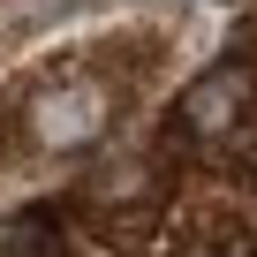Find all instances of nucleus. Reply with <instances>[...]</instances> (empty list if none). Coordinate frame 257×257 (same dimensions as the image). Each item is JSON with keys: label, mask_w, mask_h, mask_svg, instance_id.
I'll return each mask as SVG.
<instances>
[{"label": "nucleus", "mask_w": 257, "mask_h": 257, "mask_svg": "<svg viewBox=\"0 0 257 257\" xmlns=\"http://www.w3.org/2000/svg\"><path fill=\"white\" fill-rule=\"evenodd\" d=\"M91 106H98L91 91H68V98H61V121H46V137H53V144H76V137H91V121H98Z\"/></svg>", "instance_id": "obj_1"}]
</instances>
